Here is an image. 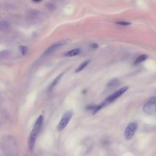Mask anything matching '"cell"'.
<instances>
[{
    "label": "cell",
    "instance_id": "obj_1",
    "mask_svg": "<svg viewBox=\"0 0 156 156\" xmlns=\"http://www.w3.org/2000/svg\"><path fill=\"white\" fill-rule=\"evenodd\" d=\"M43 124V117L42 115H40L37 120L36 123L34 124V126L33 127L32 131L31 132V134L29 137V140H28V147L29 149L32 151L33 150L37 137L38 135L39 132H40L42 125Z\"/></svg>",
    "mask_w": 156,
    "mask_h": 156
},
{
    "label": "cell",
    "instance_id": "obj_2",
    "mask_svg": "<svg viewBox=\"0 0 156 156\" xmlns=\"http://www.w3.org/2000/svg\"><path fill=\"white\" fill-rule=\"evenodd\" d=\"M128 89H129V87L125 86V87H123L120 89L119 90L116 91L115 93H114L113 94L110 95L108 98H107L105 100L104 102H103L102 103L103 104L104 107L105 106L107 105L108 104H110V103L114 102L115 100H116L117 98H118L120 97H121L123 93H124Z\"/></svg>",
    "mask_w": 156,
    "mask_h": 156
},
{
    "label": "cell",
    "instance_id": "obj_3",
    "mask_svg": "<svg viewBox=\"0 0 156 156\" xmlns=\"http://www.w3.org/2000/svg\"><path fill=\"white\" fill-rule=\"evenodd\" d=\"M143 111L149 115L152 114L154 110L156 111V97H152L144 105Z\"/></svg>",
    "mask_w": 156,
    "mask_h": 156
},
{
    "label": "cell",
    "instance_id": "obj_4",
    "mask_svg": "<svg viewBox=\"0 0 156 156\" xmlns=\"http://www.w3.org/2000/svg\"><path fill=\"white\" fill-rule=\"evenodd\" d=\"M70 42V40H63L62 41H60L59 42H57L56 43H54V45H53L51 46H50L49 48H48L43 53V56H48L51 54H53V53H54L59 48H60V46H62L65 45H66L67 43H68Z\"/></svg>",
    "mask_w": 156,
    "mask_h": 156
},
{
    "label": "cell",
    "instance_id": "obj_5",
    "mask_svg": "<svg viewBox=\"0 0 156 156\" xmlns=\"http://www.w3.org/2000/svg\"><path fill=\"white\" fill-rule=\"evenodd\" d=\"M137 127L138 126L136 123H131L128 124L124 131V137L126 140H129L134 137Z\"/></svg>",
    "mask_w": 156,
    "mask_h": 156
},
{
    "label": "cell",
    "instance_id": "obj_6",
    "mask_svg": "<svg viewBox=\"0 0 156 156\" xmlns=\"http://www.w3.org/2000/svg\"><path fill=\"white\" fill-rule=\"evenodd\" d=\"M72 116H73V112L71 111H68L63 115L58 125L57 128L59 131H62L66 127V126L70 122V120L71 119Z\"/></svg>",
    "mask_w": 156,
    "mask_h": 156
},
{
    "label": "cell",
    "instance_id": "obj_7",
    "mask_svg": "<svg viewBox=\"0 0 156 156\" xmlns=\"http://www.w3.org/2000/svg\"><path fill=\"white\" fill-rule=\"evenodd\" d=\"M27 19L31 22H36L39 20L42 17L41 11L37 9H32L29 11L26 14Z\"/></svg>",
    "mask_w": 156,
    "mask_h": 156
},
{
    "label": "cell",
    "instance_id": "obj_8",
    "mask_svg": "<svg viewBox=\"0 0 156 156\" xmlns=\"http://www.w3.org/2000/svg\"><path fill=\"white\" fill-rule=\"evenodd\" d=\"M63 74H64V73H60L59 76H57V77L52 82V83H51V85L49 86V88H48V90H49V91L51 90L53 88H54V87L57 85V84L59 83V81H60V80L62 79V77H63Z\"/></svg>",
    "mask_w": 156,
    "mask_h": 156
},
{
    "label": "cell",
    "instance_id": "obj_9",
    "mask_svg": "<svg viewBox=\"0 0 156 156\" xmlns=\"http://www.w3.org/2000/svg\"><path fill=\"white\" fill-rule=\"evenodd\" d=\"M81 53V49L80 48H76L64 54V56L66 57H74V56L79 55Z\"/></svg>",
    "mask_w": 156,
    "mask_h": 156
},
{
    "label": "cell",
    "instance_id": "obj_10",
    "mask_svg": "<svg viewBox=\"0 0 156 156\" xmlns=\"http://www.w3.org/2000/svg\"><path fill=\"white\" fill-rule=\"evenodd\" d=\"M10 27V23L7 20H3L0 22V30L1 31H7Z\"/></svg>",
    "mask_w": 156,
    "mask_h": 156
},
{
    "label": "cell",
    "instance_id": "obj_11",
    "mask_svg": "<svg viewBox=\"0 0 156 156\" xmlns=\"http://www.w3.org/2000/svg\"><path fill=\"white\" fill-rule=\"evenodd\" d=\"M90 62V60H86L84 62H83L79 66L76 68V70H75V73H79V72L83 70H84V68H86L89 64Z\"/></svg>",
    "mask_w": 156,
    "mask_h": 156
},
{
    "label": "cell",
    "instance_id": "obj_12",
    "mask_svg": "<svg viewBox=\"0 0 156 156\" xmlns=\"http://www.w3.org/2000/svg\"><path fill=\"white\" fill-rule=\"evenodd\" d=\"M147 59H148V56H147V55H146V54L140 55V56H139L136 59V60H135V62H134V64H135V65H137V64L140 63L141 62H142L146 60Z\"/></svg>",
    "mask_w": 156,
    "mask_h": 156
},
{
    "label": "cell",
    "instance_id": "obj_13",
    "mask_svg": "<svg viewBox=\"0 0 156 156\" xmlns=\"http://www.w3.org/2000/svg\"><path fill=\"white\" fill-rule=\"evenodd\" d=\"M120 84V81L118 80L117 79H113L112 80H110L108 84H107V86L109 88H114L117 86H118V85Z\"/></svg>",
    "mask_w": 156,
    "mask_h": 156
},
{
    "label": "cell",
    "instance_id": "obj_14",
    "mask_svg": "<svg viewBox=\"0 0 156 156\" xmlns=\"http://www.w3.org/2000/svg\"><path fill=\"white\" fill-rule=\"evenodd\" d=\"M10 54V52L8 50L3 51L0 53V58H6Z\"/></svg>",
    "mask_w": 156,
    "mask_h": 156
},
{
    "label": "cell",
    "instance_id": "obj_15",
    "mask_svg": "<svg viewBox=\"0 0 156 156\" xmlns=\"http://www.w3.org/2000/svg\"><path fill=\"white\" fill-rule=\"evenodd\" d=\"M5 6L8 10H14L16 7V5L15 4H12V3H8Z\"/></svg>",
    "mask_w": 156,
    "mask_h": 156
},
{
    "label": "cell",
    "instance_id": "obj_16",
    "mask_svg": "<svg viewBox=\"0 0 156 156\" xmlns=\"http://www.w3.org/2000/svg\"><path fill=\"white\" fill-rule=\"evenodd\" d=\"M20 50L23 55H25L28 52V48L25 46H21L20 48Z\"/></svg>",
    "mask_w": 156,
    "mask_h": 156
},
{
    "label": "cell",
    "instance_id": "obj_17",
    "mask_svg": "<svg viewBox=\"0 0 156 156\" xmlns=\"http://www.w3.org/2000/svg\"><path fill=\"white\" fill-rule=\"evenodd\" d=\"M116 23L119 25H122V26H129L131 25V23H129L127 22H117Z\"/></svg>",
    "mask_w": 156,
    "mask_h": 156
},
{
    "label": "cell",
    "instance_id": "obj_18",
    "mask_svg": "<svg viewBox=\"0 0 156 156\" xmlns=\"http://www.w3.org/2000/svg\"><path fill=\"white\" fill-rule=\"evenodd\" d=\"M48 8L49 9V10H51V11H53L56 9V6L53 4H49L48 5Z\"/></svg>",
    "mask_w": 156,
    "mask_h": 156
},
{
    "label": "cell",
    "instance_id": "obj_19",
    "mask_svg": "<svg viewBox=\"0 0 156 156\" xmlns=\"http://www.w3.org/2000/svg\"><path fill=\"white\" fill-rule=\"evenodd\" d=\"M90 48H92V49H97V48H98V44H97V43H92V44L90 45Z\"/></svg>",
    "mask_w": 156,
    "mask_h": 156
},
{
    "label": "cell",
    "instance_id": "obj_20",
    "mask_svg": "<svg viewBox=\"0 0 156 156\" xmlns=\"http://www.w3.org/2000/svg\"><path fill=\"white\" fill-rule=\"evenodd\" d=\"M34 2H39L40 1H42V0H34Z\"/></svg>",
    "mask_w": 156,
    "mask_h": 156
}]
</instances>
